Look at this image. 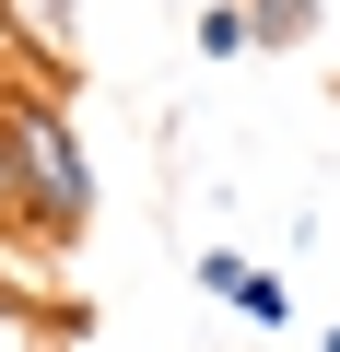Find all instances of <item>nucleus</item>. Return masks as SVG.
<instances>
[{
	"instance_id": "1",
	"label": "nucleus",
	"mask_w": 340,
	"mask_h": 352,
	"mask_svg": "<svg viewBox=\"0 0 340 352\" xmlns=\"http://www.w3.org/2000/svg\"><path fill=\"white\" fill-rule=\"evenodd\" d=\"M0 141H12V223L47 235V247H71L94 223V164H82L71 106L36 94V82H12V94H0Z\"/></svg>"
},
{
	"instance_id": "2",
	"label": "nucleus",
	"mask_w": 340,
	"mask_h": 352,
	"mask_svg": "<svg viewBox=\"0 0 340 352\" xmlns=\"http://www.w3.org/2000/svg\"><path fill=\"white\" fill-rule=\"evenodd\" d=\"M188 36H200V59L223 71V59H258V36H247V12H235V0H200V12H188Z\"/></svg>"
},
{
	"instance_id": "3",
	"label": "nucleus",
	"mask_w": 340,
	"mask_h": 352,
	"mask_svg": "<svg viewBox=\"0 0 340 352\" xmlns=\"http://www.w3.org/2000/svg\"><path fill=\"white\" fill-rule=\"evenodd\" d=\"M235 12H247L258 47H305V36H317V0H235Z\"/></svg>"
},
{
	"instance_id": "4",
	"label": "nucleus",
	"mask_w": 340,
	"mask_h": 352,
	"mask_svg": "<svg viewBox=\"0 0 340 352\" xmlns=\"http://www.w3.org/2000/svg\"><path fill=\"white\" fill-rule=\"evenodd\" d=\"M0 12H12V36H24V47L71 59V0H0Z\"/></svg>"
},
{
	"instance_id": "5",
	"label": "nucleus",
	"mask_w": 340,
	"mask_h": 352,
	"mask_svg": "<svg viewBox=\"0 0 340 352\" xmlns=\"http://www.w3.org/2000/svg\"><path fill=\"white\" fill-rule=\"evenodd\" d=\"M235 317H247V329H293V282H270V270H247V294H235Z\"/></svg>"
},
{
	"instance_id": "6",
	"label": "nucleus",
	"mask_w": 340,
	"mask_h": 352,
	"mask_svg": "<svg viewBox=\"0 0 340 352\" xmlns=\"http://www.w3.org/2000/svg\"><path fill=\"white\" fill-rule=\"evenodd\" d=\"M188 282H200L212 305H235V294H247V258H235V247H200V258H188Z\"/></svg>"
},
{
	"instance_id": "7",
	"label": "nucleus",
	"mask_w": 340,
	"mask_h": 352,
	"mask_svg": "<svg viewBox=\"0 0 340 352\" xmlns=\"http://www.w3.org/2000/svg\"><path fill=\"white\" fill-rule=\"evenodd\" d=\"M0 223H12V141H0Z\"/></svg>"
},
{
	"instance_id": "8",
	"label": "nucleus",
	"mask_w": 340,
	"mask_h": 352,
	"mask_svg": "<svg viewBox=\"0 0 340 352\" xmlns=\"http://www.w3.org/2000/svg\"><path fill=\"white\" fill-rule=\"evenodd\" d=\"M317 352H340V329H328V340H317Z\"/></svg>"
},
{
	"instance_id": "9",
	"label": "nucleus",
	"mask_w": 340,
	"mask_h": 352,
	"mask_svg": "<svg viewBox=\"0 0 340 352\" xmlns=\"http://www.w3.org/2000/svg\"><path fill=\"white\" fill-rule=\"evenodd\" d=\"M59 352H71V340H59Z\"/></svg>"
}]
</instances>
